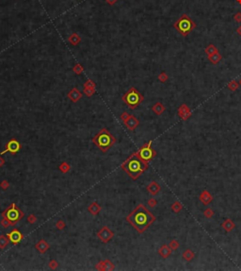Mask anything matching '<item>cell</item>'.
Returning <instances> with one entry per match:
<instances>
[{
    "label": "cell",
    "mask_w": 241,
    "mask_h": 271,
    "mask_svg": "<svg viewBox=\"0 0 241 271\" xmlns=\"http://www.w3.org/2000/svg\"><path fill=\"white\" fill-rule=\"evenodd\" d=\"M154 220V215L142 204L138 205L126 216V221L130 223L139 233L144 232Z\"/></svg>",
    "instance_id": "6da1fadb"
},
{
    "label": "cell",
    "mask_w": 241,
    "mask_h": 271,
    "mask_svg": "<svg viewBox=\"0 0 241 271\" xmlns=\"http://www.w3.org/2000/svg\"><path fill=\"white\" fill-rule=\"evenodd\" d=\"M123 123H124V125L127 127V129L130 130H134L139 125V121L135 117L134 115H130L129 118Z\"/></svg>",
    "instance_id": "7c38bea8"
},
{
    "label": "cell",
    "mask_w": 241,
    "mask_h": 271,
    "mask_svg": "<svg viewBox=\"0 0 241 271\" xmlns=\"http://www.w3.org/2000/svg\"><path fill=\"white\" fill-rule=\"evenodd\" d=\"M8 237H9L11 243H12L13 245H17L19 244L23 239H24V234L22 232L17 230V229H13L11 232L7 234Z\"/></svg>",
    "instance_id": "30bf717a"
},
{
    "label": "cell",
    "mask_w": 241,
    "mask_h": 271,
    "mask_svg": "<svg viewBox=\"0 0 241 271\" xmlns=\"http://www.w3.org/2000/svg\"><path fill=\"white\" fill-rule=\"evenodd\" d=\"M222 227L226 231H230L235 228V224L233 223L230 219H226L225 220V222L222 224Z\"/></svg>",
    "instance_id": "cb8c5ba5"
},
{
    "label": "cell",
    "mask_w": 241,
    "mask_h": 271,
    "mask_svg": "<svg viewBox=\"0 0 241 271\" xmlns=\"http://www.w3.org/2000/svg\"><path fill=\"white\" fill-rule=\"evenodd\" d=\"M73 71L76 74V75H80V74H82L83 73V71H84V68L82 67V65L81 64H76L75 66H74V68H73Z\"/></svg>",
    "instance_id": "4316f807"
},
{
    "label": "cell",
    "mask_w": 241,
    "mask_h": 271,
    "mask_svg": "<svg viewBox=\"0 0 241 271\" xmlns=\"http://www.w3.org/2000/svg\"><path fill=\"white\" fill-rule=\"evenodd\" d=\"M158 79H159V80H160V81L164 82V81H166V80H167L168 77H167V75H166L165 73H161V74H160V76L158 77Z\"/></svg>",
    "instance_id": "60d3db41"
},
{
    "label": "cell",
    "mask_w": 241,
    "mask_h": 271,
    "mask_svg": "<svg viewBox=\"0 0 241 271\" xmlns=\"http://www.w3.org/2000/svg\"><path fill=\"white\" fill-rule=\"evenodd\" d=\"M147 168L148 162L143 161L139 157L138 151L130 155L129 158L122 165V169L128 174L132 180H137Z\"/></svg>",
    "instance_id": "7a4b0ae2"
},
{
    "label": "cell",
    "mask_w": 241,
    "mask_h": 271,
    "mask_svg": "<svg viewBox=\"0 0 241 271\" xmlns=\"http://www.w3.org/2000/svg\"><path fill=\"white\" fill-rule=\"evenodd\" d=\"M0 225H1L2 227H4V228H9L10 226H12V224L9 220H8L7 218L2 217L1 221H0Z\"/></svg>",
    "instance_id": "f1b7e54d"
},
{
    "label": "cell",
    "mask_w": 241,
    "mask_h": 271,
    "mask_svg": "<svg viewBox=\"0 0 241 271\" xmlns=\"http://www.w3.org/2000/svg\"><path fill=\"white\" fill-rule=\"evenodd\" d=\"M2 217H5L9 220L12 226H14L18 221H20L23 217H24V212H22L19 208L16 207L15 203H11L6 210L1 214Z\"/></svg>",
    "instance_id": "5b68a950"
},
{
    "label": "cell",
    "mask_w": 241,
    "mask_h": 271,
    "mask_svg": "<svg viewBox=\"0 0 241 271\" xmlns=\"http://www.w3.org/2000/svg\"><path fill=\"white\" fill-rule=\"evenodd\" d=\"M117 1H118V0H106V2L107 4H109L110 6H113Z\"/></svg>",
    "instance_id": "7bdbcfd3"
},
{
    "label": "cell",
    "mask_w": 241,
    "mask_h": 271,
    "mask_svg": "<svg viewBox=\"0 0 241 271\" xmlns=\"http://www.w3.org/2000/svg\"><path fill=\"white\" fill-rule=\"evenodd\" d=\"M183 257L185 260L186 261H191L194 257V253L190 250H186L184 253H183Z\"/></svg>",
    "instance_id": "484cf974"
},
{
    "label": "cell",
    "mask_w": 241,
    "mask_h": 271,
    "mask_svg": "<svg viewBox=\"0 0 241 271\" xmlns=\"http://www.w3.org/2000/svg\"><path fill=\"white\" fill-rule=\"evenodd\" d=\"M200 199H201V202H203L205 205H208V204L212 201V197H211V195H210V194H209L207 191H205V192H203V194H201V195Z\"/></svg>",
    "instance_id": "2e32d148"
},
{
    "label": "cell",
    "mask_w": 241,
    "mask_h": 271,
    "mask_svg": "<svg viewBox=\"0 0 241 271\" xmlns=\"http://www.w3.org/2000/svg\"><path fill=\"white\" fill-rule=\"evenodd\" d=\"M82 96H83L82 93L78 89H77V88H75V87L73 88L71 91L68 93V98L71 100L72 102H74V103L77 102L80 98H82Z\"/></svg>",
    "instance_id": "8fae6325"
},
{
    "label": "cell",
    "mask_w": 241,
    "mask_h": 271,
    "mask_svg": "<svg viewBox=\"0 0 241 271\" xmlns=\"http://www.w3.org/2000/svg\"><path fill=\"white\" fill-rule=\"evenodd\" d=\"M95 93V89L92 88H84V94L87 96H91Z\"/></svg>",
    "instance_id": "d6a6232c"
},
{
    "label": "cell",
    "mask_w": 241,
    "mask_h": 271,
    "mask_svg": "<svg viewBox=\"0 0 241 271\" xmlns=\"http://www.w3.org/2000/svg\"><path fill=\"white\" fill-rule=\"evenodd\" d=\"M97 236L101 241L106 244L107 242H109L110 240L114 237V232L110 229H108L107 227L105 226L97 232Z\"/></svg>",
    "instance_id": "9c48e42d"
},
{
    "label": "cell",
    "mask_w": 241,
    "mask_h": 271,
    "mask_svg": "<svg viewBox=\"0 0 241 271\" xmlns=\"http://www.w3.org/2000/svg\"><path fill=\"white\" fill-rule=\"evenodd\" d=\"M157 200H155L154 198H150L149 200H148V205L151 207V208H154L155 205H157Z\"/></svg>",
    "instance_id": "ab89813d"
},
{
    "label": "cell",
    "mask_w": 241,
    "mask_h": 271,
    "mask_svg": "<svg viewBox=\"0 0 241 271\" xmlns=\"http://www.w3.org/2000/svg\"><path fill=\"white\" fill-rule=\"evenodd\" d=\"M56 227H57L58 230H63V229L66 227V224H65V222H64L63 220H62V219H59V220L57 221Z\"/></svg>",
    "instance_id": "f546056e"
},
{
    "label": "cell",
    "mask_w": 241,
    "mask_h": 271,
    "mask_svg": "<svg viewBox=\"0 0 241 271\" xmlns=\"http://www.w3.org/2000/svg\"><path fill=\"white\" fill-rule=\"evenodd\" d=\"M153 112L154 113H157V115H160L163 112L165 111V107H164V105H163L162 103H160V102H157V103H155L154 106H153Z\"/></svg>",
    "instance_id": "ffe728a7"
},
{
    "label": "cell",
    "mask_w": 241,
    "mask_h": 271,
    "mask_svg": "<svg viewBox=\"0 0 241 271\" xmlns=\"http://www.w3.org/2000/svg\"><path fill=\"white\" fill-rule=\"evenodd\" d=\"M21 148H22L21 144L16 140V139H11V140H10L9 142L7 143L6 149L3 151H1L0 155L2 156V155L6 154L8 152H10L11 154H16V153H18L20 151Z\"/></svg>",
    "instance_id": "ba28073f"
},
{
    "label": "cell",
    "mask_w": 241,
    "mask_h": 271,
    "mask_svg": "<svg viewBox=\"0 0 241 271\" xmlns=\"http://www.w3.org/2000/svg\"><path fill=\"white\" fill-rule=\"evenodd\" d=\"M4 165H5V160L1 157V155H0V167H2Z\"/></svg>",
    "instance_id": "ee69618b"
},
{
    "label": "cell",
    "mask_w": 241,
    "mask_h": 271,
    "mask_svg": "<svg viewBox=\"0 0 241 271\" xmlns=\"http://www.w3.org/2000/svg\"><path fill=\"white\" fill-rule=\"evenodd\" d=\"M213 214H214V213L211 209H207V210H205V215L206 217H211Z\"/></svg>",
    "instance_id": "b9f144b4"
},
{
    "label": "cell",
    "mask_w": 241,
    "mask_h": 271,
    "mask_svg": "<svg viewBox=\"0 0 241 271\" xmlns=\"http://www.w3.org/2000/svg\"><path fill=\"white\" fill-rule=\"evenodd\" d=\"M96 87V84L93 82L91 80H88L86 82L84 83V88H92V89H95Z\"/></svg>",
    "instance_id": "83f0119b"
},
{
    "label": "cell",
    "mask_w": 241,
    "mask_h": 271,
    "mask_svg": "<svg viewBox=\"0 0 241 271\" xmlns=\"http://www.w3.org/2000/svg\"><path fill=\"white\" fill-rule=\"evenodd\" d=\"M147 190H148L149 193H151L153 196H154L160 191V186L157 181H152L148 186H147Z\"/></svg>",
    "instance_id": "9a60e30c"
},
{
    "label": "cell",
    "mask_w": 241,
    "mask_h": 271,
    "mask_svg": "<svg viewBox=\"0 0 241 271\" xmlns=\"http://www.w3.org/2000/svg\"><path fill=\"white\" fill-rule=\"evenodd\" d=\"M68 41H69L70 44H72L73 45H77L81 42V38L78 34L73 33L72 35H70V37L68 38Z\"/></svg>",
    "instance_id": "d6986e66"
},
{
    "label": "cell",
    "mask_w": 241,
    "mask_h": 271,
    "mask_svg": "<svg viewBox=\"0 0 241 271\" xmlns=\"http://www.w3.org/2000/svg\"><path fill=\"white\" fill-rule=\"evenodd\" d=\"M87 210L92 215H97L101 212V206L97 202H92L91 204H90Z\"/></svg>",
    "instance_id": "5bb4252c"
},
{
    "label": "cell",
    "mask_w": 241,
    "mask_h": 271,
    "mask_svg": "<svg viewBox=\"0 0 241 271\" xmlns=\"http://www.w3.org/2000/svg\"><path fill=\"white\" fill-rule=\"evenodd\" d=\"M220 60H221V56L219 52H216V53L212 54V55H209V60L214 64H217Z\"/></svg>",
    "instance_id": "7402d4cb"
},
{
    "label": "cell",
    "mask_w": 241,
    "mask_h": 271,
    "mask_svg": "<svg viewBox=\"0 0 241 271\" xmlns=\"http://www.w3.org/2000/svg\"><path fill=\"white\" fill-rule=\"evenodd\" d=\"M122 99L131 110H135L143 101L144 97L136 88L132 87L122 96Z\"/></svg>",
    "instance_id": "277c9868"
},
{
    "label": "cell",
    "mask_w": 241,
    "mask_h": 271,
    "mask_svg": "<svg viewBox=\"0 0 241 271\" xmlns=\"http://www.w3.org/2000/svg\"><path fill=\"white\" fill-rule=\"evenodd\" d=\"M195 26L196 25L194 24L193 21L186 14H183L182 17L174 24L175 28H177L178 31H179L183 36L188 35L191 30L195 28Z\"/></svg>",
    "instance_id": "8992f818"
},
{
    "label": "cell",
    "mask_w": 241,
    "mask_h": 271,
    "mask_svg": "<svg viewBox=\"0 0 241 271\" xmlns=\"http://www.w3.org/2000/svg\"><path fill=\"white\" fill-rule=\"evenodd\" d=\"M170 252H172V250H170V247H169L166 246V245L162 246V247H160V250H158L159 255H160V256H162L163 258H167V257H169V256H170Z\"/></svg>",
    "instance_id": "e0dca14e"
},
{
    "label": "cell",
    "mask_w": 241,
    "mask_h": 271,
    "mask_svg": "<svg viewBox=\"0 0 241 271\" xmlns=\"http://www.w3.org/2000/svg\"><path fill=\"white\" fill-rule=\"evenodd\" d=\"M27 222L30 223V224H34V223L37 222V217L34 214H29L28 217H27Z\"/></svg>",
    "instance_id": "e575fe53"
},
{
    "label": "cell",
    "mask_w": 241,
    "mask_h": 271,
    "mask_svg": "<svg viewBox=\"0 0 241 271\" xmlns=\"http://www.w3.org/2000/svg\"><path fill=\"white\" fill-rule=\"evenodd\" d=\"M11 243L8 235H0V250H4Z\"/></svg>",
    "instance_id": "44dd1931"
},
{
    "label": "cell",
    "mask_w": 241,
    "mask_h": 271,
    "mask_svg": "<svg viewBox=\"0 0 241 271\" xmlns=\"http://www.w3.org/2000/svg\"><path fill=\"white\" fill-rule=\"evenodd\" d=\"M49 245L47 244V242L45 241V240H43V239H42V240H40V241H39L36 245H35V249L40 252V253H42V254H43V253H45L46 251H47L48 250H49Z\"/></svg>",
    "instance_id": "4fadbf2b"
},
{
    "label": "cell",
    "mask_w": 241,
    "mask_h": 271,
    "mask_svg": "<svg viewBox=\"0 0 241 271\" xmlns=\"http://www.w3.org/2000/svg\"><path fill=\"white\" fill-rule=\"evenodd\" d=\"M151 144L152 142H148L147 144H145L142 148L139 149L138 151V154L139 155V157H141L143 161L145 162H149L151 161L155 155H157V152H155L152 148H151Z\"/></svg>",
    "instance_id": "52a82bcc"
},
{
    "label": "cell",
    "mask_w": 241,
    "mask_h": 271,
    "mask_svg": "<svg viewBox=\"0 0 241 271\" xmlns=\"http://www.w3.org/2000/svg\"><path fill=\"white\" fill-rule=\"evenodd\" d=\"M9 187H10V183H9V181H6V180L2 181L1 183H0V188H1V190H3V191L8 190V189H9Z\"/></svg>",
    "instance_id": "4dcf8cb0"
},
{
    "label": "cell",
    "mask_w": 241,
    "mask_h": 271,
    "mask_svg": "<svg viewBox=\"0 0 241 271\" xmlns=\"http://www.w3.org/2000/svg\"><path fill=\"white\" fill-rule=\"evenodd\" d=\"M239 83H240V85H241V80H240V81H239Z\"/></svg>",
    "instance_id": "f6af8a7d"
},
{
    "label": "cell",
    "mask_w": 241,
    "mask_h": 271,
    "mask_svg": "<svg viewBox=\"0 0 241 271\" xmlns=\"http://www.w3.org/2000/svg\"><path fill=\"white\" fill-rule=\"evenodd\" d=\"M115 266L113 265V263L109 260H105L104 261V269L105 271H111L114 270Z\"/></svg>",
    "instance_id": "d4e9b609"
},
{
    "label": "cell",
    "mask_w": 241,
    "mask_h": 271,
    "mask_svg": "<svg viewBox=\"0 0 241 271\" xmlns=\"http://www.w3.org/2000/svg\"><path fill=\"white\" fill-rule=\"evenodd\" d=\"M58 266H59V264H58V262L56 260H51L49 262V267L51 269H56L58 267Z\"/></svg>",
    "instance_id": "d590c367"
},
{
    "label": "cell",
    "mask_w": 241,
    "mask_h": 271,
    "mask_svg": "<svg viewBox=\"0 0 241 271\" xmlns=\"http://www.w3.org/2000/svg\"><path fill=\"white\" fill-rule=\"evenodd\" d=\"M216 52H217V51L216 47H215L213 44H210V45L208 46V48L206 49V53L208 54V55H212V54H214Z\"/></svg>",
    "instance_id": "836d02e7"
},
{
    "label": "cell",
    "mask_w": 241,
    "mask_h": 271,
    "mask_svg": "<svg viewBox=\"0 0 241 271\" xmlns=\"http://www.w3.org/2000/svg\"><path fill=\"white\" fill-rule=\"evenodd\" d=\"M59 170L61 173L66 174L71 170V165H70L68 162H62V164H60V165L59 166Z\"/></svg>",
    "instance_id": "603a6c76"
},
{
    "label": "cell",
    "mask_w": 241,
    "mask_h": 271,
    "mask_svg": "<svg viewBox=\"0 0 241 271\" xmlns=\"http://www.w3.org/2000/svg\"><path fill=\"white\" fill-rule=\"evenodd\" d=\"M179 115L181 116V118H183L184 120H186L190 115L189 114V109L186 105H182L179 108Z\"/></svg>",
    "instance_id": "ac0fdd59"
},
{
    "label": "cell",
    "mask_w": 241,
    "mask_h": 271,
    "mask_svg": "<svg viewBox=\"0 0 241 271\" xmlns=\"http://www.w3.org/2000/svg\"><path fill=\"white\" fill-rule=\"evenodd\" d=\"M172 209H173V211L174 213H179L180 210L182 209V205H181L179 202H175V203H173V205L172 206Z\"/></svg>",
    "instance_id": "1f68e13d"
},
{
    "label": "cell",
    "mask_w": 241,
    "mask_h": 271,
    "mask_svg": "<svg viewBox=\"0 0 241 271\" xmlns=\"http://www.w3.org/2000/svg\"><path fill=\"white\" fill-rule=\"evenodd\" d=\"M92 143L104 153H106L116 143L115 137L108 132L106 129H102L92 138Z\"/></svg>",
    "instance_id": "3957f363"
},
{
    "label": "cell",
    "mask_w": 241,
    "mask_h": 271,
    "mask_svg": "<svg viewBox=\"0 0 241 271\" xmlns=\"http://www.w3.org/2000/svg\"><path fill=\"white\" fill-rule=\"evenodd\" d=\"M129 116H130V114H129L128 113H126V112H123V113L121 114L120 118H121V120H122V121L125 122V121H126V120L129 118Z\"/></svg>",
    "instance_id": "8d00e7d4"
},
{
    "label": "cell",
    "mask_w": 241,
    "mask_h": 271,
    "mask_svg": "<svg viewBox=\"0 0 241 271\" xmlns=\"http://www.w3.org/2000/svg\"><path fill=\"white\" fill-rule=\"evenodd\" d=\"M179 247V244H178V242L177 241H175V240H173L172 242L170 243V250H176L177 247Z\"/></svg>",
    "instance_id": "74e56055"
},
{
    "label": "cell",
    "mask_w": 241,
    "mask_h": 271,
    "mask_svg": "<svg viewBox=\"0 0 241 271\" xmlns=\"http://www.w3.org/2000/svg\"><path fill=\"white\" fill-rule=\"evenodd\" d=\"M95 268H96L97 270L102 271V270L104 269V261H100V262L98 263V264L96 265Z\"/></svg>",
    "instance_id": "f35d334b"
}]
</instances>
